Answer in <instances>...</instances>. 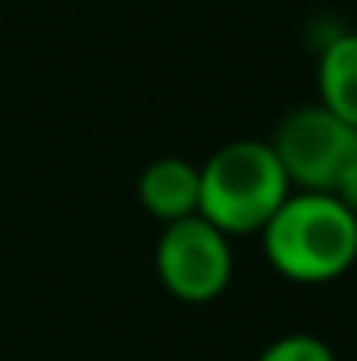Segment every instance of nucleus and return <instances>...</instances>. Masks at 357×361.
I'll return each instance as SVG.
<instances>
[{"label": "nucleus", "mask_w": 357, "mask_h": 361, "mask_svg": "<svg viewBox=\"0 0 357 361\" xmlns=\"http://www.w3.org/2000/svg\"><path fill=\"white\" fill-rule=\"evenodd\" d=\"M139 204L161 227L196 216L200 208V166L184 158H158L139 177Z\"/></svg>", "instance_id": "nucleus-5"}, {"label": "nucleus", "mask_w": 357, "mask_h": 361, "mask_svg": "<svg viewBox=\"0 0 357 361\" xmlns=\"http://www.w3.org/2000/svg\"><path fill=\"white\" fill-rule=\"evenodd\" d=\"M269 146L292 188L330 192L338 173L357 158V127L338 119L322 104H303L280 119Z\"/></svg>", "instance_id": "nucleus-3"}, {"label": "nucleus", "mask_w": 357, "mask_h": 361, "mask_svg": "<svg viewBox=\"0 0 357 361\" xmlns=\"http://www.w3.org/2000/svg\"><path fill=\"white\" fill-rule=\"evenodd\" d=\"M158 281L181 304H208L231 285L234 250L231 238L203 216H189L161 227L154 250Z\"/></svg>", "instance_id": "nucleus-4"}, {"label": "nucleus", "mask_w": 357, "mask_h": 361, "mask_svg": "<svg viewBox=\"0 0 357 361\" xmlns=\"http://www.w3.org/2000/svg\"><path fill=\"white\" fill-rule=\"evenodd\" d=\"M265 262L296 285H330L357 262V216L330 192H292L258 231Z\"/></svg>", "instance_id": "nucleus-1"}, {"label": "nucleus", "mask_w": 357, "mask_h": 361, "mask_svg": "<svg viewBox=\"0 0 357 361\" xmlns=\"http://www.w3.org/2000/svg\"><path fill=\"white\" fill-rule=\"evenodd\" d=\"M292 192L269 142H227L200 166V208L211 227L231 235H253Z\"/></svg>", "instance_id": "nucleus-2"}, {"label": "nucleus", "mask_w": 357, "mask_h": 361, "mask_svg": "<svg viewBox=\"0 0 357 361\" xmlns=\"http://www.w3.org/2000/svg\"><path fill=\"white\" fill-rule=\"evenodd\" d=\"M258 361H338L334 350L315 334H280L258 354Z\"/></svg>", "instance_id": "nucleus-7"}, {"label": "nucleus", "mask_w": 357, "mask_h": 361, "mask_svg": "<svg viewBox=\"0 0 357 361\" xmlns=\"http://www.w3.org/2000/svg\"><path fill=\"white\" fill-rule=\"evenodd\" d=\"M319 104L357 127V31H342L319 54Z\"/></svg>", "instance_id": "nucleus-6"}, {"label": "nucleus", "mask_w": 357, "mask_h": 361, "mask_svg": "<svg viewBox=\"0 0 357 361\" xmlns=\"http://www.w3.org/2000/svg\"><path fill=\"white\" fill-rule=\"evenodd\" d=\"M330 196H334V200L342 204V208H350L353 216H357V158L342 169V173H338L334 188H330Z\"/></svg>", "instance_id": "nucleus-8"}]
</instances>
